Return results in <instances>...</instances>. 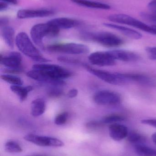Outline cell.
<instances>
[{
    "mask_svg": "<svg viewBox=\"0 0 156 156\" xmlns=\"http://www.w3.org/2000/svg\"><path fill=\"white\" fill-rule=\"evenodd\" d=\"M32 69L27 73L28 77L54 86L65 85L63 79L70 77L72 75L69 70L53 64L39 63L34 65Z\"/></svg>",
    "mask_w": 156,
    "mask_h": 156,
    "instance_id": "6da1fadb",
    "label": "cell"
},
{
    "mask_svg": "<svg viewBox=\"0 0 156 156\" xmlns=\"http://www.w3.org/2000/svg\"><path fill=\"white\" fill-rule=\"evenodd\" d=\"M15 44L19 51L32 60L39 63H45L49 60L43 57L34 45L26 33L21 32L16 35Z\"/></svg>",
    "mask_w": 156,
    "mask_h": 156,
    "instance_id": "7a4b0ae2",
    "label": "cell"
},
{
    "mask_svg": "<svg viewBox=\"0 0 156 156\" xmlns=\"http://www.w3.org/2000/svg\"><path fill=\"white\" fill-rule=\"evenodd\" d=\"M60 29L47 23L34 26L30 31L32 40L36 45L43 48V39L45 37H55L59 33Z\"/></svg>",
    "mask_w": 156,
    "mask_h": 156,
    "instance_id": "3957f363",
    "label": "cell"
},
{
    "mask_svg": "<svg viewBox=\"0 0 156 156\" xmlns=\"http://www.w3.org/2000/svg\"><path fill=\"white\" fill-rule=\"evenodd\" d=\"M83 66L91 74L110 84L124 85L130 82L125 77L124 73H112L105 70L96 69L93 68L88 65H84Z\"/></svg>",
    "mask_w": 156,
    "mask_h": 156,
    "instance_id": "277c9868",
    "label": "cell"
},
{
    "mask_svg": "<svg viewBox=\"0 0 156 156\" xmlns=\"http://www.w3.org/2000/svg\"><path fill=\"white\" fill-rule=\"evenodd\" d=\"M108 19L114 23L127 25L147 33L156 35L155 31L153 27L149 26L146 24L127 15L124 14L111 15L108 17Z\"/></svg>",
    "mask_w": 156,
    "mask_h": 156,
    "instance_id": "5b68a950",
    "label": "cell"
},
{
    "mask_svg": "<svg viewBox=\"0 0 156 156\" xmlns=\"http://www.w3.org/2000/svg\"><path fill=\"white\" fill-rule=\"evenodd\" d=\"M47 49L50 52L71 55L87 54L89 51V47L86 45L73 43L51 45L47 48Z\"/></svg>",
    "mask_w": 156,
    "mask_h": 156,
    "instance_id": "8992f818",
    "label": "cell"
},
{
    "mask_svg": "<svg viewBox=\"0 0 156 156\" xmlns=\"http://www.w3.org/2000/svg\"><path fill=\"white\" fill-rule=\"evenodd\" d=\"M86 37L106 47H117L123 44V41L122 38L116 35L109 32L89 34L86 35Z\"/></svg>",
    "mask_w": 156,
    "mask_h": 156,
    "instance_id": "52a82bcc",
    "label": "cell"
},
{
    "mask_svg": "<svg viewBox=\"0 0 156 156\" xmlns=\"http://www.w3.org/2000/svg\"><path fill=\"white\" fill-rule=\"evenodd\" d=\"M22 58L21 54L16 52H11L7 55L0 56V63L8 71L13 73H19L23 70Z\"/></svg>",
    "mask_w": 156,
    "mask_h": 156,
    "instance_id": "ba28073f",
    "label": "cell"
},
{
    "mask_svg": "<svg viewBox=\"0 0 156 156\" xmlns=\"http://www.w3.org/2000/svg\"><path fill=\"white\" fill-rule=\"evenodd\" d=\"M93 101L100 105H115L121 103L122 97L116 92L102 90L95 94L93 96Z\"/></svg>",
    "mask_w": 156,
    "mask_h": 156,
    "instance_id": "9c48e42d",
    "label": "cell"
},
{
    "mask_svg": "<svg viewBox=\"0 0 156 156\" xmlns=\"http://www.w3.org/2000/svg\"><path fill=\"white\" fill-rule=\"evenodd\" d=\"M24 139L39 146L60 147L64 146L63 142L57 138L40 136L33 134H29L25 136Z\"/></svg>",
    "mask_w": 156,
    "mask_h": 156,
    "instance_id": "30bf717a",
    "label": "cell"
},
{
    "mask_svg": "<svg viewBox=\"0 0 156 156\" xmlns=\"http://www.w3.org/2000/svg\"><path fill=\"white\" fill-rule=\"evenodd\" d=\"M91 64L99 66H111L115 65V61L110 51H98L89 56Z\"/></svg>",
    "mask_w": 156,
    "mask_h": 156,
    "instance_id": "8fae6325",
    "label": "cell"
},
{
    "mask_svg": "<svg viewBox=\"0 0 156 156\" xmlns=\"http://www.w3.org/2000/svg\"><path fill=\"white\" fill-rule=\"evenodd\" d=\"M54 12L47 9H21L17 12V17L20 19L43 17L53 15Z\"/></svg>",
    "mask_w": 156,
    "mask_h": 156,
    "instance_id": "7c38bea8",
    "label": "cell"
},
{
    "mask_svg": "<svg viewBox=\"0 0 156 156\" xmlns=\"http://www.w3.org/2000/svg\"><path fill=\"white\" fill-rule=\"evenodd\" d=\"M110 51L114 60L123 62H134L137 61L139 56L134 52L124 49H115Z\"/></svg>",
    "mask_w": 156,
    "mask_h": 156,
    "instance_id": "4fadbf2b",
    "label": "cell"
},
{
    "mask_svg": "<svg viewBox=\"0 0 156 156\" xmlns=\"http://www.w3.org/2000/svg\"><path fill=\"white\" fill-rule=\"evenodd\" d=\"M109 129L110 136L115 141H121L126 138L129 133L127 127L121 124H111Z\"/></svg>",
    "mask_w": 156,
    "mask_h": 156,
    "instance_id": "5bb4252c",
    "label": "cell"
},
{
    "mask_svg": "<svg viewBox=\"0 0 156 156\" xmlns=\"http://www.w3.org/2000/svg\"><path fill=\"white\" fill-rule=\"evenodd\" d=\"M124 74L130 82H134L146 86H153L156 84V82L154 79L144 74L138 73H126Z\"/></svg>",
    "mask_w": 156,
    "mask_h": 156,
    "instance_id": "9a60e30c",
    "label": "cell"
},
{
    "mask_svg": "<svg viewBox=\"0 0 156 156\" xmlns=\"http://www.w3.org/2000/svg\"><path fill=\"white\" fill-rule=\"evenodd\" d=\"M48 23L56 27L60 30L73 28L78 25V21L71 18L60 17L51 19L47 22Z\"/></svg>",
    "mask_w": 156,
    "mask_h": 156,
    "instance_id": "2e32d148",
    "label": "cell"
},
{
    "mask_svg": "<svg viewBox=\"0 0 156 156\" xmlns=\"http://www.w3.org/2000/svg\"><path fill=\"white\" fill-rule=\"evenodd\" d=\"M103 25L109 28H113L117 31H120L122 34L131 39L138 40L142 38L143 37L142 34H140L139 32L126 27L118 25L112 23H104Z\"/></svg>",
    "mask_w": 156,
    "mask_h": 156,
    "instance_id": "e0dca14e",
    "label": "cell"
},
{
    "mask_svg": "<svg viewBox=\"0 0 156 156\" xmlns=\"http://www.w3.org/2000/svg\"><path fill=\"white\" fill-rule=\"evenodd\" d=\"M45 102L42 98H38L31 103V114L34 117L42 115L45 112Z\"/></svg>",
    "mask_w": 156,
    "mask_h": 156,
    "instance_id": "ac0fdd59",
    "label": "cell"
},
{
    "mask_svg": "<svg viewBox=\"0 0 156 156\" xmlns=\"http://www.w3.org/2000/svg\"><path fill=\"white\" fill-rule=\"evenodd\" d=\"M76 4L81 6H85L89 8H96V9L109 10L111 9V6L109 5L99 2H93L89 0H71Z\"/></svg>",
    "mask_w": 156,
    "mask_h": 156,
    "instance_id": "d6986e66",
    "label": "cell"
},
{
    "mask_svg": "<svg viewBox=\"0 0 156 156\" xmlns=\"http://www.w3.org/2000/svg\"><path fill=\"white\" fill-rule=\"evenodd\" d=\"M2 36L6 45L10 48H13L14 42H15L13 28L7 26L3 27L2 29Z\"/></svg>",
    "mask_w": 156,
    "mask_h": 156,
    "instance_id": "ffe728a7",
    "label": "cell"
},
{
    "mask_svg": "<svg viewBox=\"0 0 156 156\" xmlns=\"http://www.w3.org/2000/svg\"><path fill=\"white\" fill-rule=\"evenodd\" d=\"M10 89L14 93L18 96L20 101L23 102L27 99L28 93L33 90V87L31 86L12 85Z\"/></svg>",
    "mask_w": 156,
    "mask_h": 156,
    "instance_id": "44dd1931",
    "label": "cell"
},
{
    "mask_svg": "<svg viewBox=\"0 0 156 156\" xmlns=\"http://www.w3.org/2000/svg\"><path fill=\"white\" fill-rule=\"evenodd\" d=\"M136 153L138 156H156V150L143 144L135 146Z\"/></svg>",
    "mask_w": 156,
    "mask_h": 156,
    "instance_id": "7402d4cb",
    "label": "cell"
},
{
    "mask_svg": "<svg viewBox=\"0 0 156 156\" xmlns=\"http://www.w3.org/2000/svg\"><path fill=\"white\" fill-rule=\"evenodd\" d=\"M125 117L122 115L117 114H112L104 116L101 122L103 124H112L119 123V122L124 121Z\"/></svg>",
    "mask_w": 156,
    "mask_h": 156,
    "instance_id": "603a6c76",
    "label": "cell"
},
{
    "mask_svg": "<svg viewBox=\"0 0 156 156\" xmlns=\"http://www.w3.org/2000/svg\"><path fill=\"white\" fill-rule=\"evenodd\" d=\"M127 137L129 142L135 145V146L143 144L146 142L145 137L137 132L129 133Z\"/></svg>",
    "mask_w": 156,
    "mask_h": 156,
    "instance_id": "cb8c5ba5",
    "label": "cell"
},
{
    "mask_svg": "<svg viewBox=\"0 0 156 156\" xmlns=\"http://www.w3.org/2000/svg\"><path fill=\"white\" fill-rule=\"evenodd\" d=\"M1 78L5 81L13 85H22L23 81L19 77L11 75H1Z\"/></svg>",
    "mask_w": 156,
    "mask_h": 156,
    "instance_id": "d4e9b609",
    "label": "cell"
},
{
    "mask_svg": "<svg viewBox=\"0 0 156 156\" xmlns=\"http://www.w3.org/2000/svg\"><path fill=\"white\" fill-rule=\"evenodd\" d=\"M5 151L10 153H19L23 151L19 144L13 141L6 142L5 145Z\"/></svg>",
    "mask_w": 156,
    "mask_h": 156,
    "instance_id": "484cf974",
    "label": "cell"
},
{
    "mask_svg": "<svg viewBox=\"0 0 156 156\" xmlns=\"http://www.w3.org/2000/svg\"><path fill=\"white\" fill-rule=\"evenodd\" d=\"M68 113L63 112L57 115L55 118V123L57 125H62L66 123L68 118Z\"/></svg>",
    "mask_w": 156,
    "mask_h": 156,
    "instance_id": "4316f807",
    "label": "cell"
},
{
    "mask_svg": "<svg viewBox=\"0 0 156 156\" xmlns=\"http://www.w3.org/2000/svg\"><path fill=\"white\" fill-rule=\"evenodd\" d=\"M64 94L63 90L59 88H52L48 91V94L52 98H57L62 96Z\"/></svg>",
    "mask_w": 156,
    "mask_h": 156,
    "instance_id": "83f0119b",
    "label": "cell"
},
{
    "mask_svg": "<svg viewBox=\"0 0 156 156\" xmlns=\"http://www.w3.org/2000/svg\"><path fill=\"white\" fill-rule=\"evenodd\" d=\"M58 60L62 63H68V64L79 65L81 64L80 62L78 59H74L71 58L67 57L61 56L58 58Z\"/></svg>",
    "mask_w": 156,
    "mask_h": 156,
    "instance_id": "f1b7e54d",
    "label": "cell"
},
{
    "mask_svg": "<svg viewBox=\"0 0 156 156\" xmlns=\"http://www.w3.org/2000/svg\"><path fill=\"white\" fill-rule=\"evenodd\" d=\"M146 51L148 58L151 60H156V47H147Z\"/></svg>",
    "mask_w": 156,
    "mask_h": 156,
    "instance_id": "f546056e",
    "label": "cell"
},
{
    "mask_svg": "<svg viewBox=\"0 0 156 156\" xmlns=\"http://www.w3.org/2000/svg\"><path fill=\"white\" fill-rule=\"evenodd\" d=\"M101 121L100 122H97V121H92L87 123L86 126L89 129H92V130H96L99 129L103 125Z\"/></svg>",
    "mask_w": 156,
    "mask_h": 156,
    "instance_id": "4dcf8cb0",
    "label": "cell"
},
{
    "mask_svg": "<svg viewBox=\"0 0 156 156\" xmlns=\"http://www.w3.org/2000/svg\"><path fill=\"white\" fill-rule=\"evenodd\" d=\"M141 16L142 17L145 18V19L156 23V14H147L146 13H142Z\"/></svg>",
    "mask_w": 156,
    "mask_h": 156,
    "instance_id": "1f68e13d",
    "label": "cell"
},
{
    "mask_svg": "<svg viewBox=\"0 0 156 156\" xmlns=\"http://www.w3.org/2000/svg\"><path fill=\"white\" fill-rule=\"evenodd\" d=\"M141 122L144 124L156 128V119H144Z\"/></svg>",
    "mask_w": 156,
    "mask_h": 156,
    "instance_id": "d6a6232c",
    "label": "cell"
},
{
    "mask_svg": "<svg viewBox=\"0 0 156 156\" xmlns=\"http://www.w3.org/2000/svg\"><path fill=\"white\" fill-rule=\"evenodd\" d=\"M147 7L153 13L156 14V0H153L149 2Z\"/></svg>",
    "mask_w": 156,
    "mask_h": 156,
    "instance_id": "836d02e7",
    "label": "cell"
},
{
    "mask_svg": "<svg viewBox=\"0 0 156 156\" xmlns=\"http://www.w3.org/2000/svg\"><path fill=\"white\" fill-rule=\"evenodd\" d=\"M78 94V90L76 89H72L68 92L67 96L69 98H73L76 97Z\"/></svg>",
    "mask_w": 156,
    "mask_h": 156,
    "instance_id": "e575fe53",
    "label": "cell"
},
{
    "mask_svg": "<svg viewBox=\"0 0 156 156\" xmlns=\"http://www.w3.org/2000/svg\"><path fill=\"white\" fill-rule=\"evenodd\" d=\"M7 23H8V20L6 18H1L0 20V26L1 27H3L6 26Z\"/></svg>",
    "mask_w": 156,
    "mask_h": 156,
    "instance_id": "d590c367",
    "label": "cell"
},
{
    "mask_svg": "<svg viewBox=\"0 0 156 156\" xmlns=\"http://www.w3.org/2000/svg\"><path fill=\"white\" fill-rule=\"evenodd\" d=\"M8 5L5 2H0V11H2L5 10L7 8Z\"/></svg>",
    "mask_w": 156,
    "mask_h": 156,
    "instance_id": "8d00e7d4",
    "label": "cell"
},
{
    "mask_svg": "<svg viewBox=\"0 0 156 156\" xmlns=\"http://www.w3.org/2000/svg\"><path fill=\"white\" fill-rule=\"evenodd\" d=\"M2 1L6 3H10L13 4H16L17 3V0H2Z\"/></svg>",
    "mask_w": 156,
    "mask_h": 156,
    "instance_id": "74e56055",
    "label": "cell"
},
{
    "mask_svg": "<svg viewBox=\"0 0 156 156\" xmlns=\"http://www.w3.org/2000/svg\"><path fill=\"white\" fill-rule=\"evenodd\" d=\"M152 139L154 144L156 145V133L153 134L152 136Z\"/></svg>",
    "mask_w": 156,
    "mask_h": 156,
    "instance_id": "f35d334b",
    "label": "cell"
},
{
    "mask_svg": "<svg viewBox=\"0 0 156 156\" xmlns=\"http://www.w3.org/2000/svg\"><path fill=\"white\" fill-rule=\"evenodd\" d=\"M39 156V155H31V156Z\"/></svg>",
    "mask_w": 156,
    "mask_h": 156,
    "instance_id": "ab89813d",
    "label": "cell"
}]
</instances>
